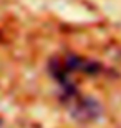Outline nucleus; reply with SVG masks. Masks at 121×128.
Segmentation results:
<instances>
[{"mask_svg":"<svg viewBox=\"0 0 121 128\" xmlns=\"http://www.w3.org/2000/svg\"><path fill=\"white\" fill-rule=\"evenodd\" d=\"M71 112H73L78 118L83 120H95L101 115V106L96 100L90 98V96H76L73 95V105H71Z\"/></svg>","mask_w":121,"mask_h":128,"instance_id":"1","label":"nucleus"}]
</instances>
